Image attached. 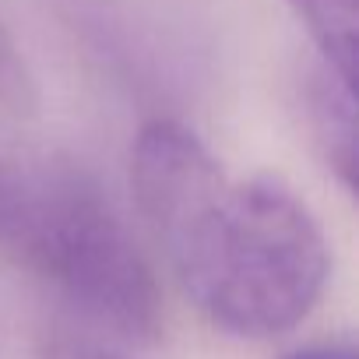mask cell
Segmentation results:
<instances>
[{
    "mask_svg": "<svg viewBox=\"0 0 359 359\" xmlns=\"http://www.w3.org/2000/svg\"><path fill=\"white\" fill-rule=\"evenodd\" d=\"M130 184L180 285L229 334L292 331L327 282V240L278 176L233 180L172 120L137 130Z\"/></svg>",
    "mask_w": 359,
    "mask_h": 359,
    "instance_id": "1",
    "label": "cell"
},
{
    "mask_svg": "<svg viewBox=\"0 0 359 359\" xmlns=\"http://www.w3.org/2000/svg\"><path fill=\"white\" fill-rule=\"evenodd\" d=\"M0 254L127 341H155V271L95 176L67 158L0 151Z\"/></svg>",
    "mask_w": 359,
    "mask_h": 359,
    "instance_id": "2",
    "label": "cell"
},
{
    "mask_svg": "<svg viewBox=\"0 0 359 359\" xmlns=\"http://www.w3.org/2000/svg\"><path fill=\"white\" fill-rule=\"evenodd\" d=\"M306 123L327 169L352 191L355 184V81L341 78L331 64H313L303 85Z\"/></svg>",
    "mask_w": 359,
    "mask_h": 359,
    "instance_id": "3",
    "label": "cell"
},
{
    "mask_svg": "<svg viewBox=\"0 0 359 359\" xmlns=\"http://www.w3.org/2000/svg\"><path fill=\"white\" fill-rule=\"evenodd\" d=\"M306 25L317 53L341 78L355 81V36H359V0H285Z\"/></svg>",
    "mask_w": 359,
    "mask_h": 359,
    "instance_id": "4",
    "label": "cell"
},
{
    "mask_svg": "<svg viewBox=\"0 0 359 359\" xmlns=\"http://www.w3.org/2000/svg\"><path fill=\"white\" fill-rule=\"evenodd\" d=\"M36 78L8 36L4 22H0V106H8L11 113H32L36 109Z\"/></svg>",
    "mask_w": 359,
    "mask_h": 359,
    "instance_id": "5",
    "label": "cell"
},
{
    "mask_svg": "<svg viewBox=\"0 0 359 359\" xmlns=\"http://www.w3.org/2000/svg\"><path fill=\"white\" fill-rule=\"evenodd\" d=\"M39 359H120V355L109 352L106 345L85 338V334H74V331H53V334L43 341Z\"/></svg>",
    "mask_w": 359,
    "mask_h": 359,
    "instance_id": "6",
    "label": "cell"
},
{
    "mask_svg": "<svg viewBox=\"0 0 359 359\" xmlns=\"http://www.w3.org/2000/svg\"><path fill=\"white\" fill-rule=\"evenodd\" d=\"M285 359H355L352 341H324V345H306Z\"/></svg>",
    "mask_w": 359,
    "mask_h": 359,
    "instance_id": "7",
    "label": "cell"
}]
</instances>
